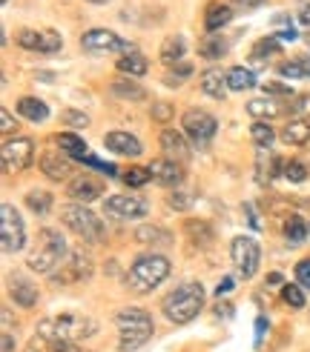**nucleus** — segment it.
Instances as JSON below:
<instances>
[{"mask_svg": "<svg viewBox=\"0 0 310 352\" xmlns=\"http://www.w3.org/2000/svg\"><path fill=\"white\" fill-rule=\"evenodd\" d=\"M118 327V349L121 352H135L152 338V315L141 307H124L115 315Z\"/></svg>", "mask_w": 310, "mask_h": 352, "instance_id": "7ed1b4c3", "label": "nucleus"}, {"mask_svg": "<svg viewBox=\"0 0 310 352\" xmlns=\"http://www.w3.org/2000/svg\"><path fill=\"white\" fill-rule=\"evenodd\" d=\"M265 329H267V321H265V318H258V321H256V344H262Z\"/></svg>", "mask_w": 310, "mask_h": 352, "instance_id": "6e6d98bb", "label": "nucleus"}, {"mask_svg": "<svg viewBox=\"0 0 310 352\" xmlns=\"http://www.w3.org/2000/svg\"><path fill=\"white\" fill-rule=\"evenodd\" d=\"M189 201H193V198L184 195V192H172V195H169V206H176V209H187Z\"/></svg>", "mask_w": 310, "mask_h": 352, "instance_id": "09e8293b", "label": "nucleus"}, {"mask_svg": "<svg viewBox=\"0 0 310 352\" xmlns=\"http://www.w3.org/2000/svg\"><path fill=\"white\" fill-rule=\"evenodd\" d=\"M230 258L241 278H253L258 272V261H262V250H258L256 238L250 235H236L230 241Z\"/></svg>", "mask_w": 310, "mask_h": 352, "instance_id": "6e6552de", "label": "nucleus"}, {"mask_svg": "<svg viewBox=\"0 0 310 352\" xmlns=\"http://www.w3.org/2000/svg\"><path fill=\"white\" fill-rule=\"evenodd\" d=\"M0 246H3L6 255L21 252L23 246H26V226H23V218H21V212H17L12 204L0 206Z\"/></svg>", "mask_w": 310, "mask_h": 352, "instance_id": "0eeeda50", "label": "nucleus"}, {"mask_svg": "<svg viewBox=\"0 0 310 352\" xmlns=\"http://www.w3.org/2000/svg\"><path fill=\"white\" fill-rule=\"evenodd\" d=\"M296 284H302V287L310 289V258L299 261V267H296Z\"/></svg>", "mask_w": 310, "mask_h": 352, "instance_id": "49530a36", "label": "nucleus"}, {"mask_svg": "<svg viewBox=\"0 0 310 352\" xmlns=\"http://www.w3.org/2000/svg\"><path fill=\"white\" fill-rule=\"evenodd\" d=\"M285 238L287 243H302L307 238V223L299 215H290V221L285 223Z\"/></svg>", "mask_w": 310, "mask_h": 352, "instance_id": "e433bc0d", "label": "nucleus"}, {"mask_svg": "<svg viewBox=\"0 0 310 352\" xmlns=\"http://www.w3.org/2000/svg\"><path fill=\"white\" fill-rule=\"evenodd\" d=\"M267 287H282V275L279 272H270L267 275Z\"/></svg>", "mask_w": 310, "mask_h": 352, "instance_id": "4d7b16f0", "label": "nucleus"}, {"mask_svg": "<svg viewBox=\"0 0 310 352\" xmlns=\"http://www.w3.org/2000/svg\"><path fill=\"white\" fill-rule=\"evenodd\" d=\"M302 21H304V23H310V3H307V6H302Z\"/></svg>", "mask_w": 310, "mask_h": 352, "instance_id": "bf43d9fd", "label": "nucleus"}, {"mask_svg": "<svg viewBox=\"0 0 310 352\" xmlns=\"http://www.w3.org/2000/svg\"><path fill=\"white\" fill-rule=\"evenodd\" d=\"M55 144L61 146L63 155H72V157H78V161H83V157H86V140L78 138V135H72V132L55 135Z\"/></svg>", "mask_w": 310, "mask_h": 352, "instance_id": "cd10ccee", "label": "nucleus"}, {"mask_svg": "<svg viewBox=\"0 0 310 352\" xmlns=\"http://www.w3.org/2000/svg\"><path fill=\"white\" fill-rule=\"evenodd\" d=\"M256 166H258V172H256L258 184H270L273 175H276V169H270V166H285V164L276 155H270V149H258V164Z\"/></svg>", "mask_w": 310, "mask_h": 352, "instance_id": "7c9ffc66", "label": "nucleus"}, {"mask_svg": "<svg viewBox=\"0 0 310 352\" xmlns=\"http://www.w3.org/2000/svg\"><path fill=\"white\" fill-rule=\"evenodd\" d=\"M204 309V287L198 280H187V284H178L164 301H161V312L169 324H189L196 315Z\"/></svg>", "mask_w": 310, "mask_h": 352, "instance_id": "f03ea898", "label": "nucleus"}, {"mask_svg": "<svg viewBox=\"0 0 310 352\" xmlns=\"http://www.w3.org/2000/svg\"><path fill=\"white\" fill-rule=\"evenodd\" d=\"M158 144H161V149H164V155L169 157V161H176V164L189 161V146H187V140H184L181 132H176V129H164L161 138H158Z\"/></svg>", "mask_w": 310, "mask_h": 352, "instance_id": "a211bd4d", "label": "nucleus"}, {"mask_svg": "<svg viewBox=\"0 0 310 352\" xmlns=\"http://www.w3.org/2000/svg\"><path fill=\"white\" fill-rule=\"evenodd\" d=\"M32 155H34V140L32 138H6L3 146H0V157H3V169L6 172H21L32 164Z\"/></svg>", "mask_w": 310, "mask_h": 352, "instance_id": "9b49d317", "label": "nucleus"}, {"mask_svg": "<svg viewBox=\"0 0 310 352\" xmlns=\"http://www.w3.org/2000/svg\"><path fill=\"white\" fill-rule=\"evenodd\" d=\"M149 178H152V175H149V169H147V166H132V169L124 175L127 186H144Z\"/></svg>", "mask_w": 310, "mask_h": 352, "instance_id": "37998d69", "label": "nucleus"}, {"mask_svg": "<svg viewBox=\"0 0 310 352\" xmlns=\"http://www.w3.org/2000/svg\"><path fill=\"white\" fill-rule=\"evenodd\" d=\"M227 86H230L233 92H245V89H253V86H256V78H253L250 69L233 66L230 72H227Z\"/></svg>", "mask_w": 310, "mask_h": 352, "instance_id": "473e14b6", "label": "nucleus"}, {"mask_svg": "<svg viewBox=\"0 0 310 352\" xmlns=\"http://www.w3.org/2000/svg\"><path fill=\"white\" fill-rule=\"evenodd\" d=\"M147 69H149L147 58H144V55H138V52H127V55H121V58H118V72H124V75H130V78H141V75H147Z\"/></svg>", "mask_w": 310, "mask_h": 352, "instance_id": "bb28decb", "label": "nucleus"}, {"mask_svg": "<svg viewBox=\"0 0 310 352\" xmlns=\"http://www.w3.org/2000/svg\"><path fill=\"white\" fill-rule=\"evenodd\" d=\"M0 120H3V123H0V129H3V135H9V132L17 126V123L12 120V112H9V109H0Z\"/></svg>", "mask_w": 310, "mask_h": 352, "instance_id": "8fccbe9b", "label": "nucleus"}, {"mask_svg": "<svg viewBox=\"0 0 310 352\" xmlns=\"http://www.w3.org/2000/svg\"><path fill=\"white\" fill-rule=\"evenodd\" d=\"M169 275V261L158 252H149L132 261V267L127 272V287L138 295H149L158 284H164Z\"/></svg>", "mask_w": 310, "mask_h": 352, "instance_id": "20e7f679", "label": "nucleus"}, {"mask_svg": "<svg viewBox=\"0 0 310 352\" xmlns=\"http://www.w3.org/2000/svg\"><path fill=\"white\" fill-rule=\"evenodd\" d=\"M66 195L75 204H92L103 195V181L92 178V175H75V178L66 184Z\"/></svg>", "mask_w": 310, "mask_h": 352, "instance_id": "2eb2a0df", "label": "nucleus"}, {"mask_svg": "<svg viewBox=\"0 0 310 352\" xmlns=\"http://www.w3.org/2000/svg\"><path fill=\"white\" fill-rule=\"evenodd\" d=\"M233 287H236V280H233V278H224V280H221V284H218V287H216V295H218V298H221V295H224V292H230V289H233Z\"/></svg>", "mask_w": 310, "mask_h": 352, "instance_id": "864d4df0", "label": "nucleus"}, {"mask_svg": "<svg viewBox=\"0 0 310 352\" xmlns=\"http://www.w3.org/2000/svg\"><path fill=\"white\" fill-rule=\"evenodd\" d=\"M26 206L32 209L34 215H49V209H52V192H46V189L26 192Z\"/></svg>", "mask_w": 310, "mask_h": 352, "instance_id": "f704fd0d", "label": "nucleus"}, {"mask_svg": "<svg viewBox=\"0 0 310 352\" xmlns=\"http://www.w3.org/2000/svg\"><path fill=\"white\" fill-rule=\"evenodd\" d=\"M181 126L196 146H207L213 140V135L218 132V120L207 109H187L181 115Z\"/></svg>", "mask_w": 310, "mask_h": 352, "instance_id": "1a4fd4ad", "label": "nucleus"}, {"mask_svg": "<svg viewBox=\"0 0 310 352\" xmlns=\"http://www.w3.org/2000/svg\"><path fill=\"white\" fill-rule=\"evenodd\" d=\"M247 112L256 120H270V118H276L282 112V107H279V100H273V98H256V100L247 103Z\"/></svg>", "mask_w": 310, "mask_h": 352, "instance_id": "c85d7f7f", "label": "nucleus"}, {"mask_svg": "<svg viewBox=\"0 0 310 352\" xmlns=\"http://www.w3.org/2000/svg\"><path fill=\"white\" fill-rule=\"evenodd\" d=\"M38 336L46 341H63V344H78L98 336V321L90 315L81 312H63V315H52L38 324Z\"/></svg>", "mask_w": 310, "mask_h": 352, "instance_id": "f257e3e1", "label": "nucleus"}, {"mask_svg": "<svg viewBox=\"0 0 310 352\" xmlns=\"http://www.w3.org/2000/svg\"><path fill=\"white\" fill-rule=\"evenodd\" d=\"M81 46L86 52H92V55H110V52H135L132 43H127L124 38H118L115 32L110 29H90V32H83V38H81Z\"/></svg>", "mask_w": 310, "mask_h": 352, "instance_id": "f8f14e48", "label": "nucleus"}, {"mask_svg": "<svg viewBox=\"0 0 310 352\" xmlns=\"http://www.w3.org/2000/svg\"><path fill=\"white\" fill-rule=\"evenodd\" d=\"M17 112H21L26 120H32V123H41V120L49 118V107H46L41 98H32V95L17 100Z\"/></svg>", "mask_w": 310, "mask_h": 352, "instance_id": "b1692460", "label": "nucleus"}, {"mask_svg": "<svg viewBox=\"0 0 310 352\" xmlns=\"http://www.w3.org/2000/svg\"><path fill=\"white\" fill-rule=\"evenodd\" d=\"M112 95L124 98V100H144L147 98V89H144V86H138L132 78H118L112 83Z\"/></svg>", "mask_w": 310, "mask_h": 352, "instance_id": "c756f323", "label": "nucleus"}, {"mask_svg": "<svg viewBox=\"0 0 310 352\" xmlns=\"http://www.w3.org/2000/svg\"><path fill=\"white\" fill-rule=\"evenodd\" d=\"M282 140L290 146H304L310 140V120H290L282 129Z\"/></svg>", "mask_w": 310, "mask_h": 352, "instance_id": "a878e982", "label": "nucleus"}, {"mask_svg": "<svg viewBox=\"0 0 310 352\" xmlns=\"http://www.w3.org/2000/svg\"><path fill=\"white\" fill-rule=\"evenodd\" d=\"M61 221L72 230L81 241H86V243H98V241H103V221L92 212L86 204H63L61 206Z\"/></svg>", "mask_w": 310, "mask_h": 352, "instance_id": "423d86ee", "label": "nucleus"}, {"mask_svg": "<svg viewBox=\"0 0 310 352\" xmlns=\"http://www.w3.org/2000/svg\"><path fill=\"white\" fill-rule=\"evenodd\" d=\"M201 92L210 95L216 100H224L227 98V72H221V69H207V72H201Z\"/></svg>", "mask_w": 310, "mask_h": 352, "instance_id": "aec40b11", "label": "nucleus"}, {"mask_svg": "<svg viewBox=\"0 0 310 352\" xmlns=\"http://www.w3.org/2000/svg\"><path fill=\"white\" fill-rule=\"evenodd\" d=\"M265 92L267 95H287L290 98V86H285V83H265Z\"/></svg>", "mask_w": 310, "mask_h": 352, "instance_id": "3c124183", "label": "nucleus"}, {"mask_svg": "<svg viewBox=\"0 0 310 352\" xmlns=\"http://www.w3.org/2000/svg\"><path fill=\"white\" fill-rule=\"evenodd\" d=\"M0 352H14V338H12V329H3V341H0Z\"/></svg>", "mask_w": 310, "mask_h": 352, "instance_id": "603ef678", "label": "nucleus"}, {"mask_svg": "<svg viewBox=\"0 0 310 352\" xmlns=\"http://www.w3.org/2000/svg\"><path fill=\"white\" fill-rule=\"evenodd\" d=\"M61 118H63V123H69L72 129H83V126H90V118H86L83 112H75V109H66Z\"/></svg>", "mask_w": 310, "mask_h": 352, "instance_id": "c03bdc74", "label": "nucleus"}, {"mask_svg": "<svg viewBox=\"0 0 310 352\" xmlns=\"http://www.w3.org/2000/svg\"><path fill=\"white\" fill-rule=\"evenodd\" d=\"M90 278H92V258L86 252H81V250L69 252V258L52 272V280H55V284H63V287L83 284V280H90Z\"/></svg>", "mask_w": 310, "mask_h": 352, "instance_id": "9d476101", "label": "nucleus"}, {"mask_svg": "<svg viewBox=\"0 0 310 352\" xmlns=\"http://www.w3.org/2000/svg\"><path fill=\"white\" fill-rule=\"evenodd\" d=\"M233 21V9H230V3H210L204 9V29L207 32H218L221 26H227Z\"/></svg>", "mask_w": 310, "mask_h": 352, "instance_id": "4be33fe9", "label": "nucleus"}, {"mask_svg": "<svg viewBox=\"0 0 310 352\" xmlns=\"http://www.w3.org/2000/svg\"><path fill=\"white\" fill-rule=\"evenodd\" d=\"M135 241L138 243H147V246H169L172 243V235L164 230V226H138L135 230Z\"/></svg>", "mask_w": 310, "mask_h": 352, "instance_id": "5701e85b", "label": "nucleus"}, {"mask_svg": "<svg viewBox=\"0 0 310 352\" xmlns=\"http://www.w3.org/2000/svg\"><path fill=\"white\" fill-rule=\"evenodd\" d=\"M198 52H201V58H207V60H218V58H224V52H227V41L218 38V34L213 32L198 43Z\"/></svg>", "mask_w": 310, "mask_h": 352, "instance_id": "2f4dec72", "label": "nucleus"}, {"mask_svg": "<svg viewBox=\"0 0 310 352\" xmlns=\"http://www.w3.org/2000/svg\"><path fill=\"white\" fill-rule=\"evenodd\" d=\"M41 172L49 181H66L72 175V166H69L66 157H61V152H43L41 155Z\"/></svg>", "mask_w": 310, "mask_h": 352, "instance_id": "6ab92c4d", "label": "nucleus"}, {"mask_svg": "<svg viewBox=\"0 0 310 352\" xmlns=\"http://www.w3.org/2000/svg\"><path fill=\"white\" fill-rule=\"evenodd\" d=\"M103 146H107L110 152H115V155H121V157H138L144 152L141 140H138L135 135H130V132H107L103 135Z\"/></svg>", "mask_w": 310, "mask_h": 352, "instance_id": "dca6fc26", "label": "nucleus"}, {"mask_svg": "<svg viewBox=\"0 0 310 352\" xmlns=\"http://www.w3.org/2000/svg\"><path fill=\"white\" fill-rule=\"evenodd\" d=\"M250 138H253V144H256L258 149H267V146L273 144L276 132H273V126H270L267 120H256L253 126H250Z\"/></svg>", "mask_w": 310, "mask_h": 352, "instance_id": "c9c22d12", "label": "nucleus"}, {"mask_svg": "<svg viewBox=\"0 0 310 352\" xmlns=\"http://www.w3.org/2000/svg\"><path fill=\"white\" fill-rule=\"evenodd\" d=\"M236 3H241V6H245V9H253V6H262V3H265V0H236Z\"/></svg>", "mask_w": 310, "mask_h": 352, "instance_id": "13d9d810", "label": "nucleus"}, {"mask_svg": "<svg viewBox=\"0 0 310 352\" xmlns=\"http://www.w3.org/2000/svg\"><path fill=\"white\" fill-rule=\"evenodd\" d=\"M282 169H285V178L293 181V184H302V181L307 178V166H304L302 161H290V164H285Z\"/></svg>", "mask_w": 310, "mask_h": 352, "instance_id": "79ce46f5", "label": "nucleus"}, {"mask_svg": "<svg viewBox=\"0 0 310 352\" xmlns=\"http://www.w3.org/2000/svg\"><path fill=\"white\" fill-rule=\"evenodd\" d=\"M147 201L138 195H112L103 201V215H110L115 221H138L147 215Z\"/></svg>", "mask_w": 310, "mask_h": 352, "instance_id": "ddd939ff", "label": "nucleus"}, {"mask_svg": "<svg viewBox=\"0 0 310 352\" xmlns=\"http://www.w3.org/2000/svg\"><path fill=\"white\" fill-rule=\"evenodd\" d=\"M17 46L29 49V52H41V55H52L63 46V38L52 29H21L17 32Z\"/></svg>", "mask_w": 310, "mask_h": 352, "instance_id": "4468645a", "label": "nucleus"}, {"mask_svg": "<svg viewBox=\"0 0 310 352\" xmlns=\"http://www.w3.org/2000/svg\"><path fill=\"white\" fill-rule=\"evenodd\" d=\"M147 169H149V175H152V181H158L161 186H178V184L184 181L181 164L169 161V157H155V161H152Z\"/></svg>", "mask_w": 310, "mask_h": 352, "instance_id": "f3484780", "label": "nucleus"}, {"mask_svg": "<svg viewBox=\"0 0 310 352\" xmlns=\"http://www.w3.org/2000/svg\"><path fill=\"white\" fill-rule=\"evenodd\" d=\"M66 255H69V250H66L63 235L58 230H41L38 246H34V252L29 255L26 267L38 275H52L66 261Z\"/></svg>", "mask_w": 310, "mask_h": 352, "instance_id": "39448f33", "label": "nucleus"}, {"mask_svg": "<svg viewBox=\"0 0 310 352\" xmlns=\"http://www.w3.org/2000/svg\"><path fill=\"white\" fill-rule=\"evenodd\" d=\"M184 49H187V43H184L181 34H169V38L161 43L158 58H161V63H167V66H176V63H181V58H184Z\"/></svg>", "mask_w": 310, "mask_h": 352, "instance_id": "393cba45", "label": "nucleus"}, {"mask_svg": "<svg viewBox=\"0 0 310 352\" xmlns=\"http://www.w3.org/2000/svg\"><path fill=\"white\" fill-rule=\"evenodd\" d=\"M276 52H279V41H276V38H265V41H258L253 46V60H265V58L276 55Z\"/></svg>", "mask_w": 310, "mask_h": 352, "instance_id": "a19ab883", "label": "nucleus"}, {"mask_svg": "<svg viewBox=\"0 0 310 352\" xmlns=\"http://www.w3.org/2000/svg\"><path fill=\"white\" fill-rule=\"evenodd\" d=\"M184 230H187V235L193 238L196 243H210V238H213V230L204 221H187Z\"/></svg>", "mask_w": 310, "mask_h": 352, "instance_id": "58836bf2", "label": "nucleus"}, {"mask_svg": "<svg viewBox=\"0 0 310 352\" xmlns=\"http://www.w3.org/2000/svg\"><path fill=\"white\" fill-rule=\"evenodd\" d=\"M3 3H6V0H3Z\"/></svg>", "mask_w": 310, "mask_h": 352, "instance_id": "680f3d73", "label": "nucleus"}, {"mask_svg": "<svg viewBox=\"0 0 310 352\" xmlns=\"http://www.w3.org/2000/svg\"><path fill=\"white\" fill-rule=\"evenodd\" d=\"M187 75H193V66H189V63H178V69L167 78V83H169V86H172V83H181Z\"/></svg>", "mask_w": 310, "mask_h": 352, "instance_id": "de8ad7c7", "label": "nucleus"}, {"mask_svg": "<svg viewBox=\"0 0 310 352\" xmlns=\"http://www.w3.org/2000/svg\"><path fill=\"white\" fill-rule=\"evenodd\" d=\"M279 75L282 78H310V60L299 58V60H290L279 66Z\"/></svg>", "mask_w": 310, "mask_h": 352, "instance_id": "4c0bfd02", "label": "nucleus"}, {"mask_svg": "<svg viewBox=\"0 0 310 352\" xmlns=\"http://www.w3.org/2000/svg\"><path fill=\"white\" fill-rule=\"evenodd\" d=\"M282 301H285L290 309H302V307H304L302 284H285V287H282Z\"/></svg>", "mask_w": 310, "mask_h": 352, "instance_id": "ea45409f", "label": "nucleus"}, {"mask_svg": "<svg viewBox=\"0 0 310 352\" xmlns=\"http://www.w3.org/2000/svg\"><path fill=\"white\" fill-rule=\"evenodd\" d=\"M26 352H81L78 344H63V341H46L41 336H34L26 346Z\"/></svg>", "mask_w": 310, "mask_h": 352, "instance_id": "72a5a7b5", "label": "nucleus"}, {"mask_svg": "<svg viewBox=\"0 0 310 352\" xmlns=\"http://www.w3.org/2000/svg\"><path fill=\"white\" fill-rule=\"evenodd\" d=\"M279 38H282V41H296V38H299V32L293 29V26H285V29L279 32Z\"/></svg>", "mask_w": 310, "mask_h": 352, "instance_id": "5fc2aeb1", "label": "nucleus"}, {"mask_svg": "<svg viewBox=\"0 0 310 352\" xmlns=\"http://www.w3.org/2000/svg\"><path fill=\"white\" fill-rule=\"evenodd\" d=\"M86 3H98L101 6V3H110V0H86Z\"/></svg>", "mask_w": 310, "mask_h": 352, "instance_id": "052dcab7", "label": "nucleus"}, {"mask_svg": "<svg viewBox=\"0 0 310 352\" xmlns=\"http://www.w3.org/2000/svg\"><path fill=\"white\" fill-rule=\"evenodd\" d=\"M9 295H12V301H14L17 307L32 309L34 304H38V287L29 284L26 278H12V280H9Z\"/></svg>", "mask_w": 310, "mask_h": 352, "instance_id": "412c9836", "label": "nucleus"}, {"mask_svg": "<svg viewBox=\"0 0 310 352\" xmlns=\"http://www.w3.org/2000/svg\"><path fill=\"white\" fill-rule=\"evenodd\" d=\"M152 118L158 120V123H169V118H172V107H169V103H164V100L152 103Z\"/></svg>", "mask_w": 310, "mask_h": 352, "instance_id": "a18cd8bd", "label": "nucleus"}]
</instances>
